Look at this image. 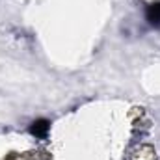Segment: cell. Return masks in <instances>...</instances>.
<instances>
[{"mask_svg":"<svg viewBox=\"0 0 160 160\" xmlns=\"http://www.w3.org/2000/svg\"><path fill=\"white\" fill-rule=\"evenodd\" d=\"M147 19L153 24H160V4H153L147 9Z\"/></svg>","mask_w":160,"mask_h":160,"instance_id":"1","label":"cell"},{"mask_svg":"<svg viewBox=\"0 0 160 160\" xmlns=\"http://www.w3.org/2000/svg\"><path fill=\"white\" fill-rule=\"evenodd\" d=\"M47 128H48V123H47V121H38V123H34V127H32V132H34L36 136H43Z\"/></svg>","mask_w":160,"mask_h":160,"instance_id":"2","label":"cell"}]
</instances>
